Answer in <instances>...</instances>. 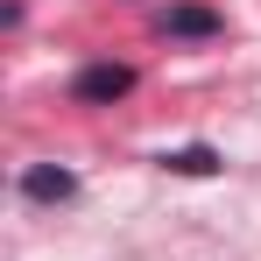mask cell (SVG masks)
Segmentation results:
<instances>
[{
	"instance_id": "4",
	"label": "cell",
	"mask_w": 261,
	"mask_h": 261,
	"mask_svg": "<svg viewBox=\"0 0 261 261\" xmlns=\"http://www.w3.org/2000/svg\"><path fill=\"white\" fill-rule=\"evenodd\" d=\"M176 176H212L219 170V148H205V141H191V148H176V155H163Z\"/></svg>"
},
{
	"instance_id": "2",
	"label": "cell",
	"mask_w": 261,
	"mask_h": 261,
	"mask_svg": "<svg viewBox=\"0 0 261 261\" xmlns=\"http://www.w3.org/2000/svg\"><path fill=\"white\" fill-rule=\"evenodd\" d=\"M163 36L170 43H212V36H226V14L205 7V0H176L170 14H163Z\"/></svg>"
},
{
	"instance_id": "1",
	"label": "cell",
	"mask_w": 261,
	"mask_h": 261,
	"mask_svg": "<svg viewBox=\"0 0 261 261\" xmlns=\"http://www.w3.org/2000/svg\"><path fill=\"white\" fill-rule=\"evenodd\" d=\"M127 92H134L127 64H85V71L71 78V99H78V106H113V99H127Z\"/></svg>"
},
{
	"instance_id": "3",
	"label": "cell",
	"mask_w": 261,
	"mask_h": 261,
	"mask_svg": "<svg viewBox=\"0 0 261 261\" xmlns=\"http://www.w3.org/2000/svg\"><path fill=\"white\" fill-rule=\"evenodd\" d=\"M21 198H36V205H64V198H78V176L57 170V163H36V170H21Z\"/></svg>"
}]
</instances>
